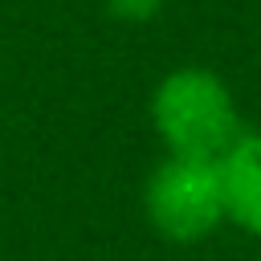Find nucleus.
Returning <instances> with one entry per match:
<instances>
[{
  "label": "nucleus",
  "mask_w": 261,
  "mask_h": 261,
  "mask_svg": "<svg viewBox=\"0 0 261 261\" xmlns=\"http://www.w3.org/2000/svg\"><path fill=\"white\" fill-rule=\"evenodd\" d=\"M147 118L163 143V155L220 159L245 135L228 82L208 65L167 69L147 98Z\"/></svg>",
  "instance_id": "1"
},
{
  "label": "nucleus",
  "mask_w": 261,
  "mask_h": 261,
  "mask_svg": "<svg viewBox=\"0 0 261 261\" xmlns=\"http://www.w3.org/2000/svg\"><path fill=\"white\" fill-rule=\"evenodd\" d=\"M143 216L151 232L167 245L208 241L220 224H228L220 159L163 155L143 184Z\"/></svg>",
  "instance_id": "2"
},
{
  "label": "nucleus",
  "mask_w": 261,
  "mask_h": 261,
  "mask_svg": "<svg viewBox=\"0 0 261 261\" xmlns=\"http://www.w3.org/2000/svg\"><path fill=\"white\" fill-rule=\"evenodd\" d=\"M224 216L253 241H261V130H245L220 155Z\"/></svg>",
  "instance_id": "3"
},
{
  "label": "nucleus",
  "mask_w": 261,
  "mask_h": 261,
  "mask_svg": "<svg viewBox=\"0 0 261 261\" xmlns=\"http://www.w3.org/2000/svg\"><path fill=\"white\" fill-rule=\"evenodd\" d=\"M163 8L167 0H102V12L118 24H151Z\"/></svg>",
  "instance_id": "4"
}]
</instances>
